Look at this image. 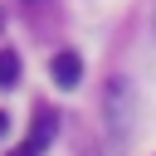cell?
Returning a JSON list of instances; mask_svg holds the SVG:
<instances>
[{"label": "cell", "mask_w": 156, "mask_h": 156, "mask_svg": "<svg viewBox=\"0 0 156 156\" xmlns=\"http://www.w3.org/2000/svg\"><path fill=\"white\" fill-rule=\"evenodd\" d=\"M107 127L112 132H132V83L127 78H112L107 83Z\"/></svg>", "instance_id": "6da1fadb"}, {"label": "cell", "mask_w": 156, "mask_h": 156, "mask_svg": "<svg viewBox=\"0 0 156 156\" xmlns=\"http://www.w3.org/2000/svg\"><path fill=\"white\" fill-rule=\"evenodd\" d=\"M49 73H54V83H58V88H73V83L83 78V58H78L73 49H63V54H54Z\"/></svg>", "instance_id": "7a4b0ae2"}, {"label": "cell", "mask_w": 156, "mask_h": 156, "mask_svg": "<svg viewBox=\"0 0 156 156\" xmlns=\"http://www.w3.org/2000/svg\"><path fill=\"white\" fill-rule=\"evenodd\" d=\"M54 132H58V112H54V107H39V112H34V127H29V146L44 151V146L54 141Z\"/></svg>", "instance_id": "3957f363"}, {"label": "cell", "mask_w": 156, "mask_h": 156, "mask_svg": "<svg viewBox=\"0 0 156 156\" xmlns=\"http://www.w3.org/2000/svg\"><path fill=\"white\" fill-rule=\"evenodd\" d=\"M0 83H20V54L0 49Z\"/></svg>", "instance_id": "277c9868"}, {"label": "cell", "mask_w": 156, "mask_h": 156, "mask_svg": "<svg viewBox=\"0 0 156 156\" xmlns=\"http://www.w3.org/2000/svg\"><path fill=\"white\" fill-rule=\"evenodd\" d=\"M15 156H39V151H34L29 141H24V146H15Z\"/></svg>", "instance_id": "5b68a950"}, {"label": "cell", "mask_w": 156, "mask_h": 156, "mask_svg": "<svg viewBox=\"0 0 156 156\" xmlns=\"http://www.w3.org/2000/svg\"><path fill=\"white\" fill-rule=\"evenodd\" d=\"M5 132H10V117H5V112H0V136H5Z\"/></svg>", "instance_id": "8992f818"}, {"label": "cell", "mask_w": 156, "mask_h": 156, "mask_svg": "<svg viewBox=\"0 0 156 156\" xmlns=\"http://www.w3.org/2000/svg\"><path fill=\"white\" fill-rule=\"evenodd\" d=\"M0 29H5V15H0Z\"/></svg>", "instance_id": "52a82bcc"}]
</instances>
